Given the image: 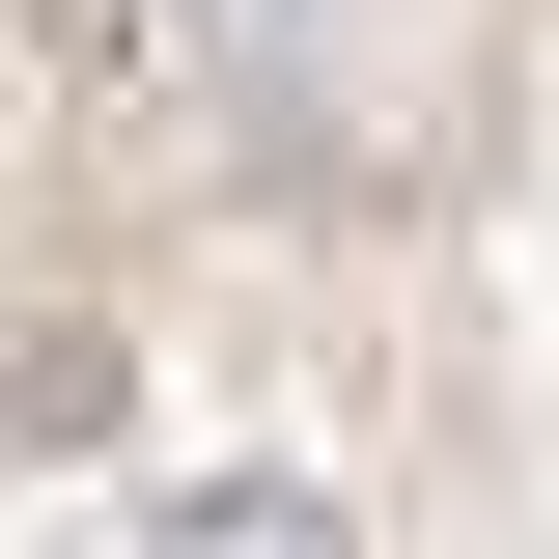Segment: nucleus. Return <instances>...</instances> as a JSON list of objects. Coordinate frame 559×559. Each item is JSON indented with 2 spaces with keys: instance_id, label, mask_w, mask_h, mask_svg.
<instances>
[{
  "instance_id": "nucleus-1",
  "label": "nucleus",
  "mask_w": 559,
  "mask_h": 559,
  "mask_svg": "<svg viewBox=\"0 0 559 559\" xmlns=\"http://www.w3.org/2000/svg\"><path fill=\"white\" fill-rule=\"evenodd\" d=\"M336 28H364V0H197V84H224L252 140H308V84H336Z\"/></svg>"
},
{
  "instance_id": "nucleus-2",
  "label": "nucleus",
  "mask_w": 559,
  "mask_h": 559,
  "mask_svg": "<svg viewBox=\"0 0 559 559\" xmlns=\"http://www.w3.org/2000/svg\"><path fill=\"white\" fill-rule=\"evenodd\" d=\"M168 559H336V503H308V476H197V503H168Z\"/></svg>"
}]
</instances>
